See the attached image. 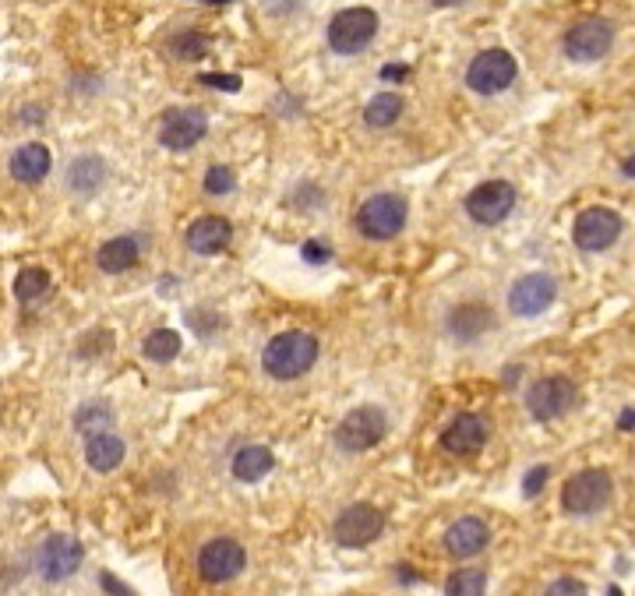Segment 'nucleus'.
Wrapping results in <instances>:
<instances>
[{
  "label": "nucleus",
  "mask_w": 635,
  "mask_h": 596,
  "mask_svg": "<svg viewBox=\"0 0 635 596\" xmlns=\"http://www.w3.org/2000/svg\"><path fill=\"white\" fill-rule=\"evenodd\" d=\"M82 544H78L75 537H64V533H57V537H50L43 547H39L36 554V568L39 575H43L46 582H64L71 579V575L82 568Z\"/></svg>",
  "instance_id": "obj_15"
},
{
  "label": "nucleus",
  "mask_w": 635,
  "mask_h": 596,
  "mask_svg": "<svg viewBox=\"0 0 635 596\" xmlns=\"http://www.w3.org/2000/svg\"><path fill=\"white\" fill-rule=\"evenodd\" d=\"M558 300V283L547 272H530V276L516 279L512 290H508V311L519 314V318H537L547 307Z\"/></svg>",
  "instance_id": "obj_10"
},
{
  "label": "nucleus",
  "mask_w": 635,
  "mask_h": 596,
  "mask_svg": "<svg viewBox=\"0 0 635 596\" xmlns=\"http://www.w3.org/2000/svg\"><path fill=\"white\" fill-rule=\"evenodd\" d=\"M202 4H233V0H202Z\"/></svg>",
  "instance_id": "obj_41"
},
{
  "label": "nucleus",
  "mask_w": 635,
  "mask_h": 596,
  "mask_svg": "<svg viewBox=\"0 0 635 596\" xmlns=\"http://www.w3.org/2000/svg\"><path fill=\"white\" fill-rule=\"evenodd\" d=\"M625 173H628V177H635V159H628V163H625Z\"/></svg>",
  "instance_id": "obj_40"
},
{
  "label": "nucleus",
  "mask_w": 635,
  "mask_h": 596,
  "mask_svg": "<svg viewBox=\"0 0 635 596\" xmlns=\"http://www.w3.org/2000/svg\"><path fill=\"white\" fill-rule=\"evenodd\" d=\"M138 258H142V247H138L135 237H113V240H106V244L99 247L96 265L103 272H110V276H120V272L135 269Z\"/></svg>",
  "instance_id": "obj_22"
},
{
  "label": "nucleus",
  "mask_w": 635,
  "mask_h": 596,
  "mask_svg": "<svg viewBox=\"0 0 635 596\" xmlns=\"http://www.w3.org/2000/svg\"><path fill=\"white\" fill-rule=\"evenodd\" d=\"M544 596H590V593H586V586L579 579H558L547 586Z\"/></svg>",
  "instance_id": "obj_33"
},
{
  "label": "nucleus",
  "mask_w": 635,
  "mask_h": 596,
  "mask_svg": "<svg viewBox=\"0 0 635 596\" xmlns=\"http://www.w3.org/2000/svg\"><path fill=\"white\" fill-rule=\"evenodd\" d=\"M50 290V272L46 269H25L15 276V297L18 300H36Z\"/></svg>",
  "instance_id": "obj_30"
},
{
  "label": "nucleus",
  "mask_w": 635,
  "mask_h": 596,
  "mask_svg": "<svg viewBox=\"0 0 635 596\" xmlns=\"http://www.w3.org/2000/svg\"><path fill=\"white\" fill-rule=\"evenodd\" d=\"M576 403V385L565 374H547V378L533 381L526 392V410L537 420H558L565 417Z\"/></svg>",
  "instance_id": "obj_7"
},
{
  "label": "nucleus",
  "mask_w": 635,
  "mask_h": 596,
  "mask_svg": "<svg viewBox=\"0 0 635 596\" xmlns=\"http://www.w3.org/2000/svg\"><path fill=\"white\" fill-rule=\"evenodd\" d=\"M614 494V480L607 470H579L576 477H568L561 487V508L568 515H593L607 508Z\"/></svg>",
  "instance_id": "obj_3"
},
{
  "label": "nucleus",
  "mask_w": 635,
  "mask_h": 596,
  "mask_svg": "<svg viewBox=\"0 0 635 596\" xmlns=\"http://www.w3.org/2000/svg\"><path fill=\"white\" fill-rule=\"evenodd\" d=\"M611 46H614V25L604 22V18H583V22H576L565 32L568 60H579V64L600 60Z\"/></svg>",
  "instance_id": "obj_9"
},
{
  "label": "nucleus",
  "mask_w": 635,
  "mask_h": 596,
  "mask_svg": "<svg viewBox=\"0 0 635 596\" xmlns=\"http://www.w3.org/2000/svg\"><path fill=\"white\" fill-rule=\"evenodd\" d=\"M399 117H403V96H396V92H378V96L364 106L367 127H392Z\"/></svg>",
  "instance_id": "obj_25"
},
{
  "label": "nucleus",
  "mask_w": 635,
  "mask_h": 596,
  "mask_svg": "<svg viewBox=\"0 0 635 596\" xmlns=\"http://www.w3.org/2000/svg\"><path fill=\"white\" fill-rule=\"evenodd\" d=\"M230 237H233L230 219L202 216V219L191 223V230H187V247H191L195 254H219V251H226Z\"/></svg>",
  "instance_id": "obj_19"
},
{
  "label": "nucleus",
  "mask_w": 635,
  "mask_h": 596,
  "mask_svg": "<svg viewBox=\"0 0 635 596\" xmlns=\"http://www.w3.org/2000/svg\"><path fill=\"white\" fill-rule=\"evenodd\" d=\"M389 434V417L378 406H357L336 424V445L343 452H371L381 438Z\"/></svg>",
  "instance_id": "obj_4"
},
{
  "label": "nucleus",
  "mask_w": 635,
  "mask_h": 596,
  "mask_svg": "<svg viewBox=\"0 0 635 596\" xmlns=\"http://www.w3.org/2000/svg\"><path fill=\"white\" fill-rule=\"evenodd\" d=\"M50 149L39 142H29L22 145V149H15V156H11V177L18 180V184H39V180L50 173Z\"/></svg>",
  "instance_id": "obj_20"
},
{
  "label": "nucleus",
  "mask_w": 635,
  "mask_h": 596,
  "mask_svg": "<svg viewBox=\"0 0 635 596\" xmlns=\"http://www.w3.org/2000/svg\"><path fill=\"white\" fill-rule=\"evenodd\" d=\"M209 131V120L198 106H184V110H170L159 124V145L170 152L195 149Z\"/></svg>",
  "instance_id": "obj_13"
},
{
  "label": "nucleus",
  "mask_w": 635,
  "mask_h": 596,
  "mask_svg": "<svg viewBox=\"0 0 635 596\" xmlns=\"http://www.w3.org/2000/svg\"><path fill=\"white\" fill-rule=\"evenodd\" d=\"M547 477H551V470H547V466H533V470L526 473V480H523V491H526V498H537V494L544 491Z\"/></svg>",
  "instance_id": "obj_32"
},
{
  "label": "nucleus",
  "mask_w": 635,
  "mask_h": 596,
  "mask_svg": "<svg viewBox=\"0 0 635 596\" xmlns=\"http://www.w3.org/2000/svg\"><path fill=\"white\" fill-rule=\"evenodd\" d=\"M498 325L494 311L484 304V300H466V304H456L445 318V328L452 332V339L459 343H477L480 336H487L491 328Z\"/></svg>",
  "instance_id": "obj_16"
},
{
  "label": "nucleus",
  "mask_w": 635,
  "mask_h": 596,
  "mask_svg": "<svg viewBox=\"0 0 635 596\" xmlns=\"http://www.w3.org/2000/svg\"><path fill=\"white\" fill-rule=\"evenodd\" d=\"M106 180V163L99 156H78L68 166V187L75 194H96Z\"/></svg>",
  "instance_id": "obj_24"
},
{
  "label": "nucleus",
  "mask_w": 635,
  "mask_h": 596,
  "mask_svg": "<svg viewBox=\"0 0 635 596\" xmlns=\"http://www.w3.org/2000/svg\"><path fill=\"white\" fill-rule=\"evenodd\" d=\"M233 187H237V177H233L230 166H223V163L209 166V173H205V191L219 198V194H230Z\"/></svg>",
  "instance_id": "obj_31"
},
{
  "label": "nucleus",
  "mask_w": 635,
  "mask_h": 596,
  "mask_svg": "<svg viewBox=\"0 0 635 596\" xmlns=\"http://www.w3.org/2000/svg\"><path fill=\"white\" fill-rule=\"evenodd\" d=\"M607 596H621V589H611V593H607Z\"/></svg>",
  "instance_id": "obj_42"
},
{
  "label": "nucleus",
  "mask_w": 635,
  "mask_h": 596,
  "mask_svg": "<svg viewBox=\"0 0 635 596\" xmlns=\"http://www.w3.org/2000/svg\"><path fill=\"white\" fill-rule=\"evenodd\" d=\"M124 455H127V445L110 431L89 434V441H85V462H89L96 473H113L120 462H124Z\"/></svg>",
  "instance_id": "obj_21"
},
{
  "label": "nucleus",
  "mask_w": 635,
  "mask_h": 596,
  "mask_svg": "<svg viewBox=\"0 0 635 596\" xmlns=\"http://www.w3.org/2000/svg\"><path fill=\"white\" fill-rule=\"evenodd\" d=\"M512 209H516V187L508 180H487L466 194V212L480 226H498Z\"/></svg>",
  "instance_id": "obj_8"
},
{
  "label": "nucleus",
  "mask_w": 635,
  "mask_h": 596,
  "mask_svg": "<svg viewBox=\"0 0 635 596\" xmlns=\"http://www.w3.org/2000/svg\"><path fill=\"white\" fill-rule=\"evenodd\" d=\"M378 36V15L371 8H346L329 22V46L336 53H360Z\"/></svg>",
  "instance_id": "obj_6"
},
{
  "label": "nucleus",
  "mask_w": 635,
  "mask_h": 596,
  "mask_svg": "<svg viewBox=\"0 0 635 596\" xmlns=\"http://www.w3.org/2000/svg\"><path fill=\"white\" fill-rule=\"evenodd\" d=\"M406 75H410V68H385V71H381V78H385V82H403Z\"/></svg>",
  "instance_id": "obj_37"
},
{
  "label": "nucleus",
  "mask_w": 635,
  "mask_h": 596,
  "mask_svg": "<svg viewBox=\"0 0 635 596\" xmlns=\"http://www.w3.org/2000/svg\"><path fill=\"white\" fill-rule=\"evenodd\" d=\"M142 353L152 360V364H170V360H177V353H180V332H173V328H156V332H149V339L142 343Z\"/></svg>",
  "instance_id": "obj_26"
},
{
  "label": "nucleus",
  "mask_w": 635,
  "mask_h": 596,
  "mask_svg": "<svg viewBox=\"0 0 635 596\" xmlns=\"http://www.w3.org/2000/svg\"><path fill=\"white\" fill-rule=\"evenodd\" d=\"M272 466H276V459H272V452L265 445H244L237 455H233V477L244 480V484L262 480Z\"/></svg>",
  "instance_id": "obj_23"
},
{
  "label": "nucleus",
  "mask_w": 635,
  "mask_h": 596,
  "mask_svg": "<svg viewBox=\"0 0 635 596\" xmlns=\"http://www.w3.org/2000/svg\"><path fill=\"white\" fill-rule=\"evenodd\" d=\"M202 85H212V89H223V92H237L240 78L237 75H202Z\"/></svg>",
  "instance_id": "obj_34"
},
{
  "label": "nucleus",
  "mask_w": 635,
  "mask_h": 596,
  "mask_svg": "<svg viewBox=\"0 0 635 596\" xmlns=\"http://www.w3.org/2000/svg\"><path fill=\"white\" fill-rule=\"evenodd\" d=\"M170 53L177 60H202L205 53H209V36H202V32L195 29L177 32V36L170 39Z\"/></svg>",
  "instance_id": "obj_28"
},
{
  "label": "nucleus",
  "mask_w": 635,
  "mask_h": 596,
  "mask_svg": "<svg viewBox=\"0 0 635 596\" xmlns=\"http://www.w3.org/2000/svg\"><path fill=\"white\" fill-rule=\"evenodd\" d=\"M431 4H438V8H456V4H463V0H431Z\"/></svg>",
  "instance_id": "obj_39"
},
{
  "label": "nucleus",
  "mask_w": 635,
  "mask_h": 596,
  "mask_svg": "<svg viewBox=\"0 0 635 596\" xmlns=\"http://www.w3.org/2000/svg\"><path fill=\"white\" fill-rule=\"evenodd\" d=\"M519 75V64L516 57L508 50H484L470 60V68H466V85L480 96H498L505 92L508 85L516 82Z\"/></svg>",
  "instance_id": "obj_5"
},
{
  "label": "nucleus",
  "mask_w": 635,
  "mask_h": 596,
  "mask_svg": "<svg viewBox=\"0 0 635 596\" xmlns=\"http://www.w3.org/2000/svg\"><path fill=\"white\" fill-rule=\"evenodd\" d=\"M247 565V554L237 540L230 537H216L198 551V575L205 582H230L244 572Z\"/></svg>",
  "instance_id": "obj_11"
},
{
  "label": "nucleus",
  "mask_w": 635,
  "mask_h": 596,
  "mask_svg": "<svg viewBox=\"0 0 635 596\" xmlns=\"http://www.w3.org/2000/svg\"><path fill=\"white\" fill-rule=\"evenodd\" d=\"M318 353H322L318 339H314L311 332L293 328V332H279L276 339H269V346H265V353H262V367L276 381H293V378H300V374L311 371Z\"/></svg>",
  "instance_id": "obj_1"
},
{
  "label": "nucleus",
  "mask_w": 635,
  "mask_h": 596,
  "mask_svg": "<svg viewBox=\"0 0 635 596\" xmlns=\"http://www.w3.org/2000/svg\"><path fill=\"white\" fill-rule=\"evenodd\" d=\"M487 445V424L477 413H463L441 431V448L449 455H477Z\"/></svg>",
  "instance_id": "obj_18"
},
{
  "label": "nucleus",
  "mask_w": 635,
  "mask_h": 596,
  "mask_svg": "<svg viewBox=\"0 0 635 596\" xmlns=\"http://www.w3.org/2000/svg\"><path fill=\"white\" fill-rule=\"evenodd\" d=\"M487 593V572L480 568H456L445 579V596H484Z\"/></svg>",
  "instance_id": "obj_27"
},
{
  "label": "nucleus",
  "mask_w": 635,
  "mask_h": 596,
  "mask_svg": "<svg viewBox=\"0 0 635 596\" xmlns=\"http://www.w3.org/2000/svg\"><path fill=\"white\" fill-rule=\"evenodd\" d=\"M332 529H336V540L343 547H367L371 540L381 537V529H385V512L367 505V501H357V505H350L346 512H339V519Z\"/></svg>",
  "instance_id": "obj_12"
},
{
  "label": "nucleus",
  "mask_w": 635,
  "mask_h": 596,
  "mask_svg": "<svg viewBox=\"0 0 635 596\" xmlns=\"http://www.w3.org/2000/svg\"><path fill=\"white\" fill-rule=\"evenodd\" d=\"M304 258L314 265V261H329L332 251H329V244H322V240H307V244H304Z\"/></svg>",
  "instance_id": "obj_35"
},
{
  "label": "nucleus",
  "mask_w": 635,
  "mask_h": 596,
  "mask_svg": "<svg viewBox=\"0 0 635 596\" xmlns=\"http://www.w3.org/2000/svg\"><path fill=\"white\" fill-rule=\"evenodd\" d=\"M110 420H113V410L106 403L82 406V410L75 413V427L82 434H103L106 427H110Z\"/></svg>",
  "instance_id": "obj_29"
},
{
  "label": "nucleus",
  "mask_w": 635,
  "mask_h": 596,
  "mask_svg": "<svg viewBox=\"0 0 635 596\" xmlns=\"http://www.w3.org/2000/svg\"><path fill=\"white\" fill-rule=\"evenodd\" d=\"M618 427H621V431H635V410H625V413H621Z\"/></svg>",
  "instance_id": "obj_38"
},
{
  "label": "nucleus",
  "mask_w": 635,
  "mask_h": 596,
  "mask_svg": "<svg viewBox=\"0 0 635 596\" xmlns=\"http://www.w3.org/2000/svg\"><path fill=\"white\" fill-rule=\"evenodd\" d=\"M487 544H491V529L477 515H463L445 529V551L452 558H477Z\"/></svg>",
  "instance_id": "obj_17"
},
{
  "label": "nucleus",
  "mask_w": 635,
  "mask_h": 596,
  "mask_svg": "<svg viewBox=\"0 0 635 596\" xmlns=\"http://www.w3.org/2000/svg\"><path fill=\"white\" fill-rule=\"evenodd\" d=\"M103 586L110 589L113 596H131V589H124V582H117L113 575H103Z\"/></svg>",
  "instance_id": "obj_36"
},
{
  "label": "nucleus",
  "mask_w": 635,
  "mask_h": 596,
  "mask_svg": "<svg viewBox=\"0 0 635 596\" xmlns=\"http://www.w3.org/2000/svg\"><path fill=\"white\" fill-rule=\"evenodd\" d=\"M406 198L403 194H392V191H381L371 194L364 205L357 209V230L360 237L367 240H392L403 233L406 226Z\"/></svg>",
  "instance_id": "obj_2"
},
{
  "label": "nucleus",
  "mask_w": 635,
  "mask_h": 596,
  "mask_svg": "<svg viewBox=\"0 0 635 596\" xmlns=\"http://www.w3.org/2000/svg\"><path fill=\"white\" fill-rule=\"evenodd\" d=\"M621 237V216L604 205H593V209L579 212L576 226H572V240L583 251H607L614 240Z\"/></svg>",
  "instance_id": "obj_14"
}]
</instances>
